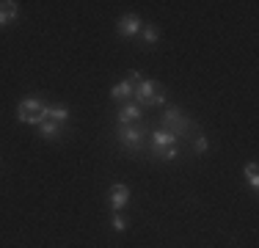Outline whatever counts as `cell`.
I'll return each mask as SVG.
<instances>
[{
    "label": "cell",
    "mask_w": 259,
    "mask_h": 248,
    "mask_svg": "<svg viewBox=\"0 0 259 248\" xmlns=\"http://www.w3.org/2000/svg\"><path fill=\"white\" fill-rule=\"evenodd\" d=\"M160 130H168L171 135H177V141H180L182 146H188L190 141L196 138V133H199V127L193 124L190 116H185V110L180 108H165L163 116H160Z\"/></svg>",
    "instance_id": "6da1fadb"
},
{
    "label": "cell",
    "mask_w": 259,
    "mask_h": 248,
    "mask_svg": "<svg viewBox=\"0 0 259 248\" xmlns=\"http://www.w3.org/2000/svg\"><path fill=\"white\" fill-rule=\"evenodd\" d=\"M113 135L116 141H119V146L124 149V152H133V154H144L146 152V124L135 121V124H116L113 127Z\"/></svg>",
    "instance_id": "7a4b0ae2"
},
{
    "label": "cell",
    "mask_w": 259,
    "mask_h": 248,
    "mask_svg": "<svg viewBox=\"0 0 259 248\" xmlns=\"http://www.w3.org/2000/svg\"><path fill=\"white\" fill-rule=\"evenodd\" d=\"M133 102L138 105L141 110L144 108H163L165 105V91H163V86L155 83V80H141L138 86L133 89Z\"/></svg>",
    "instance_id": "3957f363"
},
{
    "label": "cell",
    "mask_w": 259,
    "mask_h": 248,
    "mask_svg": "<svg viewBox=\"0 0 259 248\" xmlns=\"http://www.w3.org/2000/svg\"><path fill=\"white\" fill-rule=\"evenodd\" d=\"M45 108H47V102L41 97H25L20 105H17V121L20 119H28V116H39V119H45Z\"/></svg>",
    "instance_id": "277c9868"
},
{
    "label": "cell",
    "mask_w": 259,
    "mask_h": 248,
    "mask_svg": "<svg viewBox=\"0 0 259 248\" xmlns=\"http://www.w3.org/2000/svg\"><path fill=\"white\" fill-rule=\"evenodd\" d=\"M130 188L124 182H116V185H110V190H108V204H110V210L113 213H121V210L130 204Z\"/></svg>",
    "instance_id": "5b68a950"
},
{
    "label": "cell",
    "mask_w": 259,
    "mask_h": 248,
    "mask_svg": "<svg viewBox=\"0 0 259 248\" xmlns=\"http://www.w3.org/2000/svg\"><path fill=\"white\" fill-rule=\"evenodd\" d=\"M119 36L121 39H133V36H141V28H144V22H141V17L138 14H124L119 20Z\"/></svg>",
    "instance_id": "8992f818"
},
{
    "label": "cell",
    "mask_w": 259,
    "mask_h": 248,
    "mask_svg": "<svg viewBox=\"0 0 259 248\" xmlns=\"http://www.w3.org/2000/svg\"><path fill=\"white\" fill-rule=\"evenodd\" d=\"M141 116H144V110L130 99V102H124L119 108V113H116V124H119V127H121V124H135V121H141Z\"/></svg>",
    "instance_id": "52a82bcc"
},
{
    "label": "cell",
    "mask_w": 259,
    "mask_h": 248,
    "mask_svg": "<svg viewBox=\"0 0 259 248\" xmlns=\"http://www.w3.org/2000/svg\"><path fill=\"white\" fill-rule=\"evenodd\" d=\"M64 133H66V124H58L53 119H45L39 124V135H41V138H47V141H58Z\"/></svg>",
    "instance_id": "ba28073f"
},
{
    "label": "cell",
    "mask_w": 259,
    "mask_h": 248,
    "mask_svg": "<svg viewBox=\"0 0 259 248\" xmlns=\"http://www.w3.org/2000/svg\"><path fill=\"white\" fill-rule=\"evenodd\" d=\"M133 89L135 86L130 83V80H121L119 86H113V89H110V102H130V99H133Z\"/></svg>",
    "instance_id": "9c48e42d"
},
{
    "label": "cell",
    "mask_w": 259,
    "mask_h": 248,
    "mask_svg": "<svg viewBox=\"0 0 259 248\" xmlns=\"http://www.w3.org/2000/svg\"><path fill=\"white\" fill-rule=\"evenodd\" d=\"M20 17V9H17L14 0H6V3H0V28H6V25H11Z\"/></svg>",
    "instance_id": "30bf717a"
},
{
    "label": "cell",
    "mask_w": 259,
    "mask_h": 248,
    "mask_svg": "<svg viewBox=\"0 0 259 248\" xmlns=\"http://www.w3.org/2000/svg\"><path fill=\"white\" fill-rule=\"evenodd\" d=\"M41 116H45V119L58 121V124H66V121H69V108H64V105H47Z\"/></svg>",
    "instance_id": "8fae6325"
},
{
    "label": "cell",
    "mask_w": 259,
    "mask_h": 248,
    "mask_svg": "<svg viewBox=\"0 0 259 248\" xmlns=\"http://www.w3.org/2000/svg\"><path fill=\"white\" fill-rule=\"evenodd\" d=\"M185 154V149L182 146H165V149H160V152H155L152 157H157V160H165V163H171V160H180Z\"/></svg>",
    "instance_id": "7c38bea8"
},
{
    "label": "cell",
    "mask_w": 259,
    "mask_h": 248,
    "mask_svg": "<svg viewBox=\"0 0 259 248\" xmlns=\"http://www.w3.org/2000/svg\"><path fill=\"white\" fill-rule=\"evenodd\" d=\"M141 39H144L146 45H155L160 39V28L157 25H144V28H141Z\"/></svg>",
    "instance_id": "4fadbf2b"
},
{
    "label": "cell",
    "mask_w": 259,
    "mask_h": 248,
    "mask_svg": "<svg viewBox=\"0 0 259 248\" xmlns=\"http://www.w3.org/2000/svg\"><path fill=\"white\" fill-rule=\"evenodd\" d=\"M243 174H245V182H248V188L251 190H256L259 188V174H256V163H248L243 169Z\"/></svg>",
    "instance_id": "5bb4252c"
},
{
    "label": "cell",
    "mask_w": 259,
    "mask_h": 248,
    "mask_svg": "<svg viewBox=\"0 0 259 248\" xmlns=\"http://www.w3.org/2000/svg\"><path fill=\"white\" fill-rule=\"evenodd\" d=\"M190 149H193L196 154H204L207 149H209V141H207V135H204V133H196V138L190 141Z\"/></svg>",
    "instance_id": "9a60e30c"
},
{
    "label": "cell",
    "mask_w": 259,
    "mask_h": 248,
    "mask_svg": "<svg viewBox=\"0 0 259 248\" xmlns=\"http://www.w3.org/2000/svg\"><path fill=\"white\" fill-rule=\"evenodd\" d=\"M110 229H113V232H124V229H127V218L121 213H116L113 221H110Z\"/></svg>",
    "instance_id": "2e32d148"
}]
</instances>
